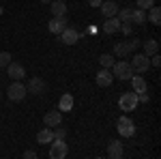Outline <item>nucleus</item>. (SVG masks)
<instances>
[{"label": "nucleus", "instance_id": "16", "mask_svg": "<svg viewBox=\"0 0 161 159\" xmlns=\"http://www.w3.org/2000/svg\"><path fill=\"white\" fill-rule=\"evenodd\" d=\"M112 82H114V75H112L110 69H101L99 73H97V86L108 88V86H112Z\"/></svg>", "mask_w": 161, "mask_h": 159}, {"label": "nucleus", "instance_id": "13", "mask_svg": "<svg viewBox=\"0 0 161 159\" xmlns=\"http://www.w3.org/2000/svg\"><path fill=\"white\" fill-rule=\"evenodd\" d=\"M99 9H101V13H103V17H105V20H110V17H116V13H118L120 7H118L114 0H103Z\"/></svg>", "mask_w": 161, "mask_h": 159}, {"label": "nucleus", "instance_id": "9", "mask_svg": "<svg viewBox=\"0 0 161 159\" xmlns=\"http://www.w3.org/2000/svg\"><path fill=\"white\" fill-rule=\"evenodd\" d=\"M80 37H82V35H80L75 28H69V26H67L60 35H58V39H60L62 45H75V43L80 41Z\"/></svg>", "mask_w": 161, "mask_h": 159}, {"label": "nucleus", "instance_id": "17", "mask_svg": "<svg viewBox=\"0 0 161 159\" xmlns=\"http://www.w3.org/2000/svg\"><path fill=\"white\" fill-rule=\"evenodd\" d=\"M101 30H103L105 35L120 32V22H118V17H110V20H105V22H103V26H101Z\"/></svg>", "mask_w": 161, "mask_h": 159}, {"label": "nucleus", "instance_id": "24", "mask_svg": "<svg viewBox=\"0 0 161 159\" xmlns=\"http://www.w3.org/2000/svg\"><path fill=\"white\" fill-rule=\"evenodd\" d=\"M99 65L103 67V69H112V67H114V56H112V54H101Z\"/></svg>", "mask_w": 161, "mask_h": 159}, {"label": "nucleus", "instance_id": "10", "mask_svg": "<svg viewBox=\"0 0 161 159\" xmlns=\"http://www.w3.org/2000/svg\"><path fill=\"white\" fill-rule=\"evenodd\" d=\"M69 26V20H67V15H62V17H52L50 22H47V30H50L52 35H60L62 30Z\"/></svg>", "mask_w": 161, "mask_h": 159}, {"label": "nucleus", "instance_id": "31", "mask_svg": "<svg viewBox=\"0 0 161 159\" xmlns=\"http://www.w3.org/2000/svg\"><path fill=\"white\" fill-rule=\"evenodd\" d=\"M101 2H103V0H88V4H90V7H95V9H99Z\"/></svg>", "mask_w": 161, "mask_h": 159}, {"label": "nucleus", "instance_id": "4", "mask_svg": "<svg viewBox=\"0 0 161 159\" xmlns=\"http://www.w3.org/2000/svg\"><path fill=\"white\" fill-rule=\"evenodd\" d=\"M116 129H118V133L123 138H133V133H136V125H133V121L129 116H120L116 121Z\"/></svg>", "mask_w": 161, "mask_h": 159}, {"label": "nucleus", "instance_id": "32", "mask_svg": "<svg viewBox=\"0 0 161 159\" xmlns=\"http://www.w3.org/2000/svg\"><path fill=\"white\" fill-rule=\"evenodd\" d=\"M97 30H99V28H97V26H88V32H90V35H95V32H97Z\"/></svg>", "mask_w": 161, "mask_h": 159}, {"label": "nucleus", "instance_id": "2", "mask_svg": "<svg viewBox=\"0 0 161 159\" xmlns=\"http://www.w3.org/2000/svg\"><path fill=\"white\" fill-rule=\"evenodd\" d=\"M7 95H9V101H13V103L22 101V99L28 95V93H26V84L24 82H11L9 88H7Z\"/></svg>", "mask_w": 161, "mask_h": 159}, {"label": "nucleus", "instance_id": "22", "mask_svg": "<svg viewBox=\"0 0 161 159\" xmlns=\"http://www.w3.org/2000/svg\"><path fill=\"white\" fill-rule=\"evenodd\" d=\"M155 54H159V43L155 41V39H148L146 43H144V56H155Z\"/></svg>", "mask_w": 161, "mask_h": 159}, {"label": "nucleus", "instance_id": "34", "mask_svg": "<svg viewBox=\"0 0 161 159\" xmlns=\"http://www.w3.org/2000/svg\"><path fill=\"white\" fill-rule=\"evenodd\" d=\"M95 159H110V157H95Z\"/></svg>", "mask_w": 161, "mask_h": 159}, {"label": "nucleus", "instance_id": "5", "mask_svg": "<svg viewBox=\"0 0 161 159\" xmlns=\"http://www.w3.org/2000/svg\"><path fill=\"white\" fill-rule=\"evenodd\" d=\"M69 153L64 140H52L50 142V159H64Z\"/></svg>", "mask_w": 161, "mask_h": 159}, {"label": "nucleus", "instance_id": "38", "mask_svg": "<svg viewBox=\"0 0 161 159\" xmlns=\"http://www.w3.org/2000/svg\"><path fill=\"white\" fill-rule=\"evenodd\" d=\"M114 2H116V0H114Z\"/></svg>", "mask_w": 161, "mask_h": 159}, {"label": "nucleus", "instance_id": "11", "mask_svg": "<svg viewBox=\"0 0 161 159\" xmlns=\"http://www.w3.org/2000/svg\"><path fill=\"white\" fill-rule=\"evenodd\" d=\"M7 73H9V77H11V80L22 82V80L26 77V69H24V65H19V62H11V65L7 67Z\"/></svg>", "mask_w": 161, "mask_h": 159}, {"label": "nucleus", "instance_id": "27", "mask_svg": "<svg viewBox=\"0 0 161 159\" xmlns=\"http://www.w3.org/2000/svg\"><path fill=\"white\" fill-rule=\"evenodd\" d=\"M64 138H67V131L58 125V127H56V131H54V140H64Z\"/></svg>", "mask_w": 161, "mask_h": 159}, {"label": "nucleus", "instance_id": "37", "mask_svg": "<svg viewBox=\"0 0 161 159\" xmlns=\"http://www.w3.org/2000/svg\"><path fill=\"white\" fill-rule=\"evenodd\" d=\"M120 159H125V157H120Z\"/></svg>", "mask_w": 161, "mask_h": 159}, {"label": "nucleus", "instance_id": "33", "mask_svg": "<svg viewBox=\"0 0 161 159\" xmlns=\"http://www.w3.org/2000/svg\"><path fill=\"white\" fill-rule=\"evenodd\" d=\"M39 2H43V4H50L52 0H39Z\"/></svg>", "mask_w": 161, "mask_h": 159}, {"label": "nucleus", "instance_id": "8", "mask_svg": "<svg viewBox=\"0 0 161 159\" xmlns=\"http://www.w3.org/2000/svg\"><path fill=\"white\" fill-rule=\"evenodd\" d=\"M47 90V84H45V80H41V77H30L28 80V86H26V93H30V95H43Z\"/></svg>", "mask_w": 161, "mask_h": 159}, {"label": "nucleus", "instance_id": "7", "mask_svg": "<svg viewBox=\"0 0 161 159\" xmlns=\"http://www.w3.org/2000/svg\"><path fill=\"white\" fill-rule=\"evenodd\" d=\"M129 65H131L133 73H144V71H148V67H150V58L144 56V54H136Z\"/></svg>", "mask_w": 161, "mask_h": 159}, {"label": "nucleus", "instance_id": "12", "mask_svg": "<svg viewBox=\"0 0 161 159\" xmlns=\"http://www.w3.org/2000/svg\"><path fill=\"white\" fill-rule=\"evenodd\" d=\"M43 122H45V127H50V129L58 127L62 122V112L60 110H50L47 114H43Z\"/></svg>", "mask_w": 161, "mask_h": 159}, {"label": "nucleus", "instance_id": "28", "mask_svg": "<svg viewBox=\"0 0 161 159\" xmlns=\"http://www.w3.org/2000/svg\"><path fill=\"white\" fill-rule=\"evenodd\" d=\"M131 30H133V24H131V22L120 24V32H123V35H131Z\"/></svg>", "mask_w": 161, "mask_h": 159}, {"label": "nucleus", "instance_id": "30", "mask_svg": "<svg viewBox=\"0 0 161 159\" xmlns=\"http://www.w3.org/2000/svg\"><path fill=\"white\" fill-rule=\"evenodd\" d=\"M24 159H37V153H35V150H26Z\"/></svg>", "mask_w": 161, "mask_h": 159}, {"label": "nucleus", "instance_id": "20", "mask_svg": "<svg viewBox=\"0 0 161 159\" xmlns=\"http://www.w3.org/2000/svg\"><path fill=\"white\" fill-rule=\"evenodd\" d=\"M131 24L133 26H144L146 24V11H142V9H131Z\"/></svg>", "mask_w": 161, "mask_h": 159}, {"label": "nucleus", "instance_id": "23", "mask_svg": "<svg viewBox=\"0 0 161 159\" xmlns=\"http://www.w3.org/2000/svg\"><path fill=\"white\" fill-rule=\"evenodd\" d=\"M146 20H150V24H155V26H159V24H161V9L157 7V4L148 9V15H146Z\"/></svg>", "mask_w": 161, "mask_h": 159}, {"label": "nucleus", "instance_id": "25", "mask_svg": "<svg viewBox=\"0 0 161 159\" xmlns=\"http://www.w3.org/2000/svg\"><path fill=\"white\" fill-rule=\"evenodd\" d=\"M11 62H13L11 52H0V69H7Z\"/></svg>", "mask_w": 161, "mask_h": 159}, {"label": "nucleus", "instance_id": "21", "mask_svg": "<svg viewBox=\"0 0 161 159\" xmlns=\"http://www.w3.org/2000/svg\"><path fill=\"white\" fill-rule=\"evenodd\" d=\"M52 140H54V131H52L50 127L41 129V131L37 133V142H39V144H50Z\"/></svg>", "mask_w": 161, "mask_h": 159}, {"label": "nucleus", "instance_id": "29", "mask_svg": "<svg viewBox=\"0 0 161 159\" xmlns=\"http://www.w3.org/2000/svg\"><path fill=\"white\" fill-rule=\"evenodd\" d=\"M161 65V58H159V54H155V56H150V67H159Z\"/></svg>", "mask_w": 161, "mask_h": 159}, {"label": "nucleus", "instance_id": "15", "mask_svg": "<svg viewBox=\"0 0 161 159\" xmlns=\"http://www.w3.org/2000/svg\"><path fill=\"white\" fill-rule=\"evenodd\" d=\"M129 82H131V88H133L131 93H136V95H140V93H146V90H148V84H146V80H144L142 75H133Z\"/></svg>", "mask_w": 161, "mask_h": 159}, {"label": "nucleus", "instance_id": "26", "mask_svg": "<svg viewBox=\"0 0 161 159\" xmlns=\"http://www.w3.org/2000/svg\"><path fill=\"white\" fill-rule=\"evenodd\" d=\"M150 7H155V0H137V9H142V11H148Z\"/></svg>", "mask_w": 161, "mask_h": 159}, {"label": "nucleus", "instance_id": "14", "mask_svg": "<svg viewBox=\"0 0 161 159\" xmlns=\"http://www.w3.org/2000/svg\"><path fill=\"white\" fill-rule=\"evenodd\" d=\"M123 150H125V144L120 140H112L108 144V157L110 159H120L123 157Z\"/></svg>", "mask_w": 161, "mask_h": 159}, {"label": "nucleus", "instance_id": "36", "mask_svg": "<svg viewBox=\"0 0 161 159\" xmlns=\"http://www.w3.org/2000/svg\"><path fill=\"white\" fill-rule=\"evenodd\" d=\"M0 99H2V93H0Z\"/></svg>", "mask_w": 161, "mask_h": 159}, {"label": "nucleus", "instance_id": "1", "mask_svg": "<svg viewBox=\"0 0 161 159\" xmlns=\"http://www.w3.org/2000/svg\"><path fill=\"white\" fill-rule=\"evenodd\" d=\"M142 43L137 39H131V41H120V43H114V54L112 56H118V58H127L136 48H140Z\"/></svg>", "mask_w": 161, "mask_h": 159}, {"label": "nucleus", "instance_id": "3", "mask_svg": "<svg viewBox=\"0 0 161 159\" xmlns=\"http://www.w3.org/2000/svg\"><path fill=\"white\" fill-rule=\"evenodd\" d=\"M112 69H114V73H112V75H114V77H118V80H123V82H129V80L136 75L129 62H114V67H112Z\"/></svg>", "mask_w": 161, "mask_h": 159}, {"label": "nucleus", "instance_id": "35", "mask_svg": "<svg viewBox=\"0 0 161 159\" xmlns=\"http://www.w3.org/2000/svg\"><path fill=\"white\" fill-rule=\"evenodd\" d=\"M2 11H4V9H2V4H0V15H2Z\"/></svg>", "mask_w": 161, "mask_h": 159}, {"label": "nucleus", "instance_id": "6", "mask_svg": "<svg viewBox=\"0 0 161 159\" xmlns=\"http://www.w3.org/2000/svg\"><path fill=\"white\" fill-rule=\"evenodd\" d=\"M118 108L123 112H133L137 108V95L136 93H123L118 99Z\"/></svg>", "mask_w": 161, "mask_h": 159}, {"label": "nucleus", "instance_id": "19", "mask_svg": "<svg viewBox=\"0 0 161 159\" xmlns=\"http://www.w3.org/2000/svg\"><path fill=\"white\" fill-rule=\"evenodd\" d=\"M58 110L60 112L73 110V95H71V93H64V95L60 97V101H58Z\"/></svg>", "mask_w": 161, "mask_h": 159}, {"label": "nucleus", "instance_id": "18", "mask_svg": "<svg viewBox=\"0 0 161 159\" xmlns=\"http://www.w3.org/2000/svg\"><path fill=\"white\" fill-rule=\"evenodd\" d=\"M50 9L54 13V17H62V15H67V2L64 0H52Z\"/></svg>", "mask_w": 161, "mask_h": 159}]
</instances>
